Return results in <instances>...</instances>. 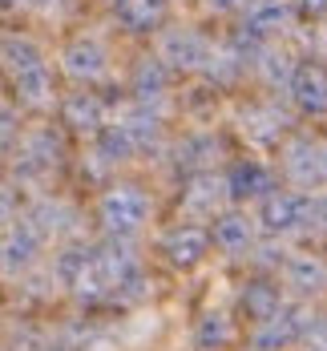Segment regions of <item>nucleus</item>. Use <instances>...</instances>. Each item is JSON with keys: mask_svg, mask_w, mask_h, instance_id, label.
<instances>
[{"mask_svg": "<svg viewBox=\"0 0 327 351\" xmlns=\"http://www.w3.org/2000/svg\"><path fill=\"white\" fill-rule=\"evenodd\" d=\"M97 214H101V222H106V230L113 239H130V234L142 230V222L149 218V198L138 186H113V190H106Z\"/></svg>", "mask_w": 327, "mask_h": 351, "instance_id": "nucleus-1", "label": "nucleus"}, {"mask_svg": "<svg viewBox=\"0 0 327 351\" xmlns=\"http://www.w3.org/2000/svg\"><path fill=\"white\" fill-rule=\"evenodd\" d=\"M311 319L315 315H311L307 307H279L271 319L258 323V331H254V339H251L254 351H283V348H291V343H299Z\"/></svg>", "mask_w": 327, "mask_h": 351, "instance_id": "nucleus-2", "label": "nucleus"}, {"mask_svg": "<svg viewBox=\"0 0 327 351\" xmlns=\"http://www.w3.org/2000/svg\"><path fill=\"white\" fill-rule=\"evenodd\" d=\"M40 254V234L33 230V222H12L4 226V239H0V271L4 275H21L29 271Z\"/></svg>", "mask_w": 327, "mask_h": 351, "instance_id": "nucleus-3", "label": "nucleus"}, {"mask_svg": "<svg viewBox=\"0 0 327 351\" xmlns=\"http://www.w3.org/2000/svg\"><path fill=\"white\" fill-rule=\"evenodd\" d=\"M158 61L170 65V69H202L210 61V45L190 29H174V33L162 36V57Z\"/></svg>", "mask_w": 327, "mask_h": 351, "instance_id": "nucleus-4", "label": "nucleus"}, {"mask_svg": "<svg viewBox=\"0 0 327 351\" xmlns=\"http://www.w3.org/2000/svg\"><path fill=\"white\" fill-rule=\"evenodd\" d=\"M283 170L291 174V182L299 186H319L324 182V149L315 145L311 138H295L283 149Z\"/></svg>", "mask_w": 327, "mask_h": 351, "instance_id": "nucleus-5", "label": "nucleus"}, {"mask_svg": "<svg viewBox=\"0 0 327 351\" xmlns=\"http://www.w3.org/2000/svg\"><path fill=\"white\" fill-rule=\"evenodd\" d=\"M162 250H166V258L174 263V267H198L202 258H206V250H210V230H202V226H174L166 239H162Z\"/></svg>", "mask_w": 327, "mask_h": 351, "instance_id": "nucleus-6", "label": "nucleus"}, {"mask_svg": "<svg viewBox=\"0 0 327 351\" xmlns=\"http://www.w3.org/2000/svg\"><path fill=\"white\" fill-rule=\"evenodd\" d=\"M303 214H307V194H267L263 198V226L271 234H287L303 230Z\"/></svg>", "mask_w": 327, "mask_h": 351, "instance_id": "nucleus-7", "label": "nucleus"}, {"mask_svg": "<svg viewBox=\"0 0 327 351\" xmlns=\"http://www.w3.org/2000/svg\"><path fill=\"white\" fill-rule=\"evenodd\" d=\"M283 282L295 295H319L327 287V263L319 254H287L283 258Z\"/></svg>", "mask_w": 327, "mask_h": 351, "instance_id": "nucleus-8", "label": "nucleus"}, {"mask_svg": "<svg viewBox=\"0 0 327 351\" xmlns=\"http://www.w3.org/2000/svg\"><path fill=\"white\" fill-rule=\"evenodd\" d=\"M291 97L303 113H327V69L324 65H299L291 73Z\"/></svg>", "mask_w": 327, "mask_h": 351, "instance_id": "nucleus-9", "label": "nucleus"}, {"mask_svg": "<svg viewBox=\"0 0 327 351\" xmlns=\"http://www.w3.org/2000/svg\"><path fill=\"white\" fill-rule=\"evenodd\" d=\"M106 69H109V57L93 36H77L65 49V73L73 81H97V77H106Z\"/></svg>", "mask_w": 327, "mask_h": 351, "instance_id": "nucleus-10", "label": "nucleus"}, {"mask_svg": "<svg viewBox=\"0 0 327 351\" xmlns=\"http://www.w3.org/2000/svg\"><path fill=\"white\" fill-rule=\"evenodd\" d=\"M53 162H57V138L53 134H29V138L21 141V149H16V170L25 178H40L53 170Z\"/></svg>", "mask_w": 327, "mask_h": 351, "instance_id": "nucleus-11", "label": "nucleus"}, {"mask_svg": "<svg viewBox=\"0 0 327 351\" xmlns=\"http://www.w3.org/2000/svg\"><path fill=\"white\" fill-rule=\"evenodd\" d=\"M222 186H226V194L230 198H267L271 194V170L263 166V162H239L230 174L222 178Z\"/></svg>", "mask_w": 327, "mask_h": 351, "instance_id": "nucleus-12", "label": "nucleus"}, {"mask_svg": "<svg viewBox=\"0 0 327 351\" xmlns=\"http://www.w3.org/2000/svg\"><path fill=\"white\" fill-rule=\"evenodd\" d=\"M247 36H267L291 25V4L287 0H247Z\"/></svg>", "mask_w": 327, "mask_h": 351, "instance_id": "nucleus-13", "label": "nucleus"}, {"mask_svg": "<svg viewBox=\"0 0 327 351\" xmlns=\"http://www.w3.org/2000/svg\"><path fill=\"white\" fill-rule=\"evenodd\" d=\"M113 12L130 33H154L166 21V0H113Z\"/></svg>", "mask_w": 327, "mask_h": 351, "instance_id": "nucleus-14", "label": "nucleus"}, {"mask_svg": "<svg viewBox=\"0 0 327 351\" xmlns=\"http://www.w3.org/2000/svg\"><path fill=\"white\" fill-rule=\"evenodd\" d=\"M210 243H215L218 250H226V254H239V250H247V246L254 243V222L239 210L222 214L215 222V230H210Z\"/></svg>", "mask_w": 327, "mask_h": 351, "instance_id": "nucleus-15", "label": "nucleus"}, {"mask_svg": "<svg viewBox=\"0 0 327 351\" xmlns=\"http://www.w3.org/2000/svg\"><path fill=\"white\" fill-rule=\"evenodd\" d=\"M65 125H73L77 134H101L106 130V106L93 93H73L65 101Z\"/></svg>", "mask_w": 327, "mask_h": 351, "instance_id": "nucleus-16", "label": "nucleus"}, {"mask_svg": "<svg viewBox=\"0 0 327 351\" xmlns=\"http://www.w3.org/2000/svg\"><path fill=\"white\" fill-rule=\"evenodd\" d=\"M234 323L222 315V311H206V315L198 319V327H194V348L198 351H222L234 343Z\"/></svg>", "mask_w": 327, "mask_h": 351, "instance_id": "nucleus-17", "label": "nucleus"}, {"mask_svg": "<svg viewBox=\"0 0 327 351\" xmlns=\"http://www.w3.org/2000/svg\"><path fill=\"white\" fill-rule=\"evenodd\" d=\"M12 85L21 93L25 106H45L53 97V81H49V65H33V69L12 73Z\"/></svg>", "mask_w": 327, "mask_h": 351, "instance_id": "nucleus-18", "label": "nucleus"}, {"mask_svg": "<svg viewBox=\"0 0 327 351\" xmlns=\"http://www.w3.org/2000/svg\"><path fill=\"white\" fill-rule=\"evenodd\" d=\"M226 194V186H222V178L215 174H198L190 182V190H186V210L194 214H215L218 198Z\"/></svg>", "mask_w": 327, "mask_h": 351, "instance_id": "nucleus-19", "label": "nucleus"}, {"mask_svg": "<svg viewBox=\"0 0 327 351\" xmlns=\"http://www.w3.org/2000/svg\"><path fill=\"white\" fill-rule=\"evenodd\" d=\"M243 307H247V315H251L254 323L271 319L279 307H283V299H279V287H271V282H251V287L243 291Z\"/></svg>", "mask_w": 327, "mask_h": 351, "instance_id": "nucleus-20", "label": "nucleus"}, {"mask_svg": "<svg viewBox=\"0 0 327 351\" xmlns=\"http://www.w3.org/2000/svg\"><path fill=\"white\" fill-rule=\"evenodd\" d=\"M166 89V65L162 61H142L138 65V81H134V93L142 97V101H149V97H158Z\"/></svg>", "mask_w": 327, "mask_h": 351, "instance_id": "nucleus-21", "label": "nucleus"}, {"mask_svg": "<svg viewBox=\"0 0 327 351\" xmlns=\"http://www.w3.org/2000/svg\"><path fill=\"white\" fill-rule=\"evenodd\" d=\"M97 145H101V158H106V162H130V158L138 154V149H134V141L125 138L117 125H106V130H101V138H97Z\"/></svg>", "mask_w": 327, "mask_h": 351, "instance_id": "nucleus-22", "label": "nucleus"}, {"mask_svg": "<svg viewBox=\"0 0 327 351\" xmlns=\"http://www.w3.org/2000/svg\"><path fill=\"white\" fill-rule=\"evenodd\" d=\"M303 343H307V351H327V319H311L307 323V331H303Z\"/></svg>", "mask_w": 327, "mask_h": 351, "instance_id": "nucleus-23", "label": "nucleus"}, {"mask_svg": "<svg viewBox=\"0 0 327 351\" xmlns=\"http://www.w3.org/2000/svg\"><path fill=\"white\" fill-rule=\"evenodd\" d=\"M12 138H16V117L8 109H0V154L12 145Z\"/></svg>", "mask_w": 327, "mask_h": 351, "instance_id": "nucleus-24", "label": "nucleus"}, {"mask_svg": "<svg viewBox=\"0 0 327 351\" xmlns=\"http://www.w3.org/2000/svg\"><path fill=\"white\" fill-rule=\"evenodd\" d=\"M12 214H16V198H12V190L0 186V226H12V222H16Z\"/></svg>", "mask_w": 327, "mask_h": 351, "instance_id": "nucleus-25", "label": "nucleus"}, {"mask_svg": "<svg viewBox=\"0 0 327 351\" xmlns=\"http://www.w3.org/2000/svg\"><path fill=\"white\" fill-rule=\"evenodd\" d=\"M239 4H247V0H210V8H218V12H226V8H239Z\"/></svg>", "mask_w": 327, "mask_h": 351, "instance_id": "nucleus-26", "label": "nucleus"}, {"mask_svg": "<svg viewBox=\"0 0 327 351\" xmlns=\"http://www.w3.org/2000/svg\"><path fill=\"white\" fill-rule=\"evenodd\" d=\"M303 4H307L311 12H327V0H303Z\"/></svg>", "mask_w": 327, "mask_h": 351, "instance_id": "nucleus-27", "label": "nucleus"}, {"mask_svg": "<svg viewBox=\"0 0 327 351\" xmlns=\"http://www.w3.org/2000/svg\"><path fill=\"white\" fill-rule=\"evenodd\" d=\"M4 8H21V4H29V0H0Z\"/></svg>", "mask_w": 327, "mask_h": 351, "instance_id": "nucleus-28", "label": "nucleus"}, {"mask_svg": "<svg viewBox=\"0 0 327 351\" xmlns=\"http://www.w3.org/2000/svg\"><path fill=\"white\" fill-rule=\"evenodd\" d=\"M324 174H327V149H324Z\"/></svg>", "mask_w": 327, "mask_h": 351, "instance_id": "nucleus-29", "label": "nucleus"}]
</instances>
